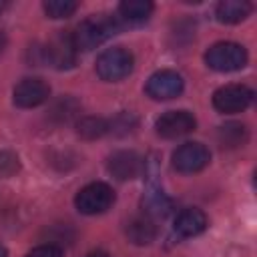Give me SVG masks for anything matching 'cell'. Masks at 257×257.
Masks as SVG:
<instances>
[{
    "label": "cell",
    "mask_w": 257,
    "mask_h": 257,
    "mask_svg": "<svg viewBox=\"0 0 257 257\" xmlns=\"http://www.w3.org/2000/svg\"><path fill=\"white\" fill-rule=\"evenodd\" d=\"M32 62L34 64H48L58 70L72 68L76 62V46L72 40V32H58L52 38H48L44 44L30 48Z\"/></svg>",
    "instance_id": "6da1fadb"
},
{
    "label": "cell",
    "mask_w": 257,
    "mask_h": 257,
    "mask_svg": "<svg viewBox=\"0 0 257 257\" xmlns=\"http://www.w3.org/2000/svg\"><path fill=\"white\" fill-rule=\"evenodd\" d=\"M120 30V24L116 18L108 14H92L84 18L72 32V40L76 50H92L106 42L110 36H114Z\"/></svg>",
    "instance_id": "7a4b0ae2"
},
{
    "label": "cell",
    "mask_w": 257,
    "mask_h": 257,
    "mask_svg": "<svg viewBox=\"0 0 257 257\" xmlns=\"http://www.w3.org/2000/svg\"><path fill=\"white\" fill-rule=\"evenodd\" d=\"M133 66H135L133 52L124 46H112V48H106L104 52H100L94 68H96V74L100 80L118 82L133 72Z\"/></svg>",
    "instance_id": "3957f363"
},
{
    "label": "cell",
    "mask_w": 257,
    "mask_h": 257,
    "mask_svg": "<svg viewBox=\"0 0 257 257\" xmlns=\"http://www.w3.org/2000/svg\"><path fill=\"white\" fill-rule=\"evenodd\" d=\"M205 62L211 70L233 72L247 64V50L237 42H215L205 52Z\"/></svg>",
    "instance_id": "277c9868"
},
{
    "label": "cell",
    "mask_w": 257,
    "mask_h": 257,
    "mask_svg": "<svg viewBox=\"0 0 257 257\" xmlns=\"http://www.w3.org/2000/svg\"><path fill=\"white\" fill-rule=\"evenodd\" d=\"M114 203V191L106 183H88L74 197V207L82 215H98L110 209Z\"/></svg>",
    "instance_id": "5b68a950"
},
{
    "label": "cell",
    "mask_w": 257,
    "mask_h": 257,
    "mask_svg": "<svg viewBox=\"0 0 257 257\" xmlns=\"http://www.w3.org/2000/svg\"><path fill=\"white\" fill-rule=\"evenodd\" d=\"M253 96V90L245 84H225L213 92V106L225 114L243 112L251 106Z\"/></svg>",
    "instance_id": "8992f818"
},
{
    "label": "cell",
    "mask_w": 257,
    "mask_h": 257,
    "mask_svg": "<svg viewBox=\"0 0 257 257\" xmlns=\"http://www.w3.org/2000/svg\"><path fill=\"white\" fill-rule=\"evenodd\" d=\"M211 161V153L201 143H185L173 153V169L183 175L203 171Z\"/></svg>",
    "instance_id": "52a82bcc"
},
{
    "label": "cell",
    "mask_w": 257,
    "mask_h": 257,
    "mask_svg": "<svg viewBox=\"0 0 257 257\" xmlns=\"http://www.w3.org/2000/svg\"><path fill=\"white\" fill-rule=\"evenodd\" d=\"M183 88H185V80L175 70H157L155 74L149 76V80L145 84V92L153 100L175 98V96H179L183 92Z\"/></svg>",
    "instance_id": "ba28073f"
},
{
    "label": "cell",
    "mask_w": 257,
    "mask_h": 257,
    "mask_svg": "<svg viewBox=\"0 0 257 257\" xmlns=\"http://www.w3.org/2000/svg\"><path fill=\"white\" fill-rule=\"evenodd\" d=\"M197 126L195 116L189 110H169L161 114L155 122V131L163 139H179L189 135Z\"/></svg>",
    "instance_id": "9c48e42d"
},
{
    "label": "cell",
    "mask_w": 257,
    "mask_h": 257,
    "mask_svg": "<svg viewBox=\"0 0 257 257\" xmlns=\"http://www.w3.org/2000/svg\"><path fill=\"white\" fill-rule=\"evenodd\" d=\"M50 86L42 78H24L14 86L12 100L18 108H34L48 100Z\"/></svg>",
    "instance_id": "30bf717a"
},
{
    "label": "cell",
    "mask_w": 257,
    "mask_h": 257,
    "mask_svg": "<svg viewBox=\"0 0 257 257\" xmlns=\"http://www.w3.org/2000/svg\"><path fill=\"white\" fill-rule=\"evenodd\" d=\"M143 169V161L135 151H116L108 159V173L118 181L135 179Z\"/></svg>",
    "instance_id": "8fae6325"
},
{
    "label": "cell",
    "mask_w": 257,
    "mask_h": 257,
    "mask_svg": "<svg viewBox=\"0 0 257 257\" xmlns=\"http://www.w3.org/2000/svg\"><path fill=\"white\" fill-rule=\"evenodd\" d=\"M173 229L179 237H195V235H199L207 229V215L197 207L183 209L177 215Z\"/></svg>",
    "instance_id": "7c38bea8"
},
{
    "label": "cell",
    "mask_w": 257,
    "mask_h": 257,
    "mask_svg": "<svg viewBox=\"0 0 257 257\" xmlns=\"http://www.w3.org/2000/svg\"><path fill=\"white\" fill-rule=\"evenodd\" d=\"M126 237L135 245H151L157 237V227L149 215H137L126 223Z\"/></svg>",
    "instance_id": "4fadbf2b"
},
{
    "label": "cell",
    "mask_w": 257,
    "mask_h": 257,
    "mask_svg": "<svg viewBox=\"0 0 257 257\" xmlns=\"http://www.w3.org/2000/svg\"><path fill=\"white\" fill-rule=\"evenodd\" d=\"M253 6L245 0H223L215 8V16L223 24H237L243 22L251 14Z\"/></svg>",
    "instance_id": "5bb4252c"
},
{
    "label": "cell",
    "mask_w": 257,
    "mask_h": 257,
    "mask_svg": "<svg viewBox=\"0 0 257 257\" xmlns=\"http://www.w3.org/2000/svg\"><path fill=\"white\" fill-rule=\"evenodd\" d=\"M249 139V133H247V126L241 124V122H227L223 126H219L217 131V141L223 149H237V147H243Z\"/></svg>",
    "instance_id": "9a60e30c"
},
{
    "label": "cell",
    "mask_w": 257,
    "mask_h": 257,
    "mask_svg": "<svg viewBox=\"0 0 257 257\" xmlns=\"http://www.w3.org/2000/svg\"><path fill=\"white\" fill-rule=\"evenodd\" d=\"M153 8L155 6L149 0H124V2L118 4V14L128 24H139V22H145L151 16Z\"/></svg>",
    "instance_id": "2e32d148"
},
{
    "label": "cell",
    "mask_w": 257,
    "mask_h": 257,
    "mask_svg": "<svg viewBox=\"0 0 257 257\" xmlns=\"http://www.w3.org/2000/svg\"><path fill=\"white\" fill-rule=\"evenodd\" d=\"M110 131V124L108 120L100 118V116H82L78 122H76V133L80 139L84 141H94V139H100L102 135H106Z\"/></svg>",
    "instance_id": "e0dca14e"
},
{
    "label": "cell",
    "mask_w": 257,
    "mask_h": 257,
    "mask_svg": "<svg viewBox=\"0 0 257 257\" xmlns=\"http://www.w3.org/2000/svg\"><path fill=\"white\" fill-rule=\"evenodd\" d=\"M42 8L46 12L48 18H68L76 12L78 8V2L74 0H44L42 2Z\"/></svg>",
    "instance_id": "ac0fdd59"
},
{
    "label": "cell",
    "mask_w": 257,
    "mask_h": 257,
    "mask_svg": "<svg viewBox=\"0 0 257 257\" xmlns=\"http://www.w3.org/2000/svg\"><path fill=\"white\" fill-rule=\"evenodd\" d=\"M78 110H80L78 102H76L74 98H70V96H64V98H60V100L52 106L50 116H52L54 120H58V122H70V120L78 114Z\"/></svg>",
    "instance_id": "d6986e66"
},
{
    "label": "cell",
    "mask_w": 257,
    "mask_h": 257,
    "mask_svg": "<svg viewBox=\"0 0 257 257\" xmlns=\"http://www.w3.org/2000/svg\"><path fill=\"white\" fill-rule=\"evenodd\" d=\"M20 171V159L12 151H0V177L8 179Z\"/></svg>",
    "instance_id": "ffe728a7"
},
{
    "label": "cell",
    "mask_w": 257,
    "mask_h": 257,
    "mask_svg": "<svg viewBox=\"0 0 257 257\" xmlns=\"http://www.w3.org/2000/svg\"><path fill=\"white\" fill-rule=\"evenodd\" d=\"M26 257H62V249L58 245L46 243V245H38L32 251H28Z\"/></svg>",
    "instance_id": "44dd1931"
},
{
    "label": "cell",
    "mask_w": 257,
    "mask_h": 257,
    "mask_svg": "<svg viewBox=\"0 0 257 257\" xmlns=\"http://www.w3.org/2000/svg\"><path fill=\"white\" fill-rule=\"evenodd\" d=\"M84 257H108L104 251H90V253H86Z\"/></svg>",
    "instance_id": "7402d4cb"
},
{
    "label": "cell",
    "mask_w": 257,
    "mask_h": 257,
    "mask_svg": "<svg viewBox=\"0 0 257 257\" xmlns=\"http://www.w3.org/2000/svg\"><path fill=\"white\" fill-rule=\"evenodd\" d=\"M6 48V36H4V32L0 30V52Z\"/></svg>",
    "instance_id": "603a6c76"
},
{
    "label": "cell",
    "mask_w": 257,
    "mask_h": 257,
    "mask_svg": "<svg viewBox=\"0 0 257 257\" xmlns=\"http://www.w3.org/2000/svg\"><path fill=\"white\" fill-rule=\"evenodd\" d=\"M0 257H8V251H6L4 245H0Z\"/></svg>",
    "instance_id": "cb8c5ba5"
},
{
    "label": "cell",
    "mask_w": 257,
    "mask_h": 257,
    "mask_svg": "<svg viewBox=\"0 0 257 257\" xmlns=\"http://www.w3.org/2000/svg\"><path fill=\"white\" fill-rule=\"evenodd\" d=\"M6 6H8V4H6V2H0V12H2V10H4V8H6Z\"/></svg>",
    "instance_id": "d4e9b609"
}]
</instances>
